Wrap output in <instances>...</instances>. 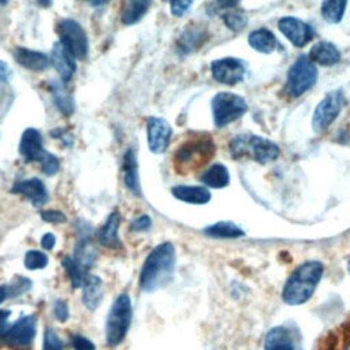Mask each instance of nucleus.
Segmentation results:
<instances>
[{"mask_svg":"<svg viewBox=\"0 0 350 350\" xmlns=\"http://www.w3.org/2000/svg\"><path fill=\"white\" fill-rule=\"evenodd\" d=\"M176 265L175 246L165 241L156 247L145 258L139 273V287L145 293H153L163 287L172 276Z\"/></svg>","mask_w":350,"mask_h":350,"instance_id":"nucleus-1","label":"nucleus"},{"mask_svg":"<svg viewBox=\"0 0 350 350\" xmlns=\"http://www.w3.org/2000/svg\"><path fill=\"white\" fill-rule=\"evenodd\" d=\"M324 273V265L317 260H308L299 264L286 280L282 290V299L287 305H302L314 294Z\"/></svg>","mask_w":350,"mask_h":350,"instance_id":"nucleus-2","label":"nucleus"},{"mask_svg":"<svg viewBox=\"0 0 350 350\" xmlns=\"http://www.w3.org/2000/svg\"><path fill=\"white\" fill-rule=\"evenodd\" d=\"M215 154V142L206 133H193L174 154V167L179 174H187L204 167Z\"/></svg>","mask_w":350,"mask_h":350,"instance_id":"nucleus-3","label":"nucleus"},{"mask_svg":"<svg viewBox=\"0 0 350 350\" xmlns=\"http://www.w3.org/2000/svg\"><path fill=\"white\" fill-rule=\"evenodd\" d=\"M230 150L235 159L249 156L260 164H268L276 160L280 153V149L275 142L249 134H242L231 139Z\"/></svg>","mask_w":350,"mask_h":350,"instance_id":"nucleus-4","label":"nucleus"},{"mask_svg":"<svg viewBox=\"0 0 350 350\" xmlns=\"http://www.w3.org/2000/svg\"><path fill=\"white\" fill-rule=\"evenodd\" d=\"M133 319V306L129 294L122 293L113 301L105 321V340L108 346L120 345L130 328Z\"/></svg>","mask_w":350,"mask_h":350,"instance_id":"nucleus-5","label":"nucleus"},{"mask_svg":"<svg viewBox=\"0 0 350 350\" xmlns=\"http://www.w3.org/2000/svg\"><path fill=\"white\" fill-rule=\"evenodd\" d=\"M317 79V70L309 56H299L287 74L286 92L291 97H298L309 90Z\"/></svg>","mask_w":350,"mask_h":350,"instance_id":"nucleus-6","label":"nucleus"},{"mask_svg":"<svg viewBox=\"0 0 350 350\" xmlns=\"http://www.w3.org/2000/svg\"><path fill=\"white\" fill-rule=\"evenodd\" d=\"M246 103L241 96L228 92L217 93L212 100L215 124L217 127L227 126L228 123L241 118L246 112Z\"/></svg>","mask_w":350,"mask_h":350,"instance_id":"nucleus-7","label":"nucleus"},{"mask_svg":"<svg viewBox=\"0 0 350 350\" xmlns=\"http://www.w3.org/2000/svg\"><path fill=\"white\" fill-rule=\"evenodd\" d=\"M57 34L60 37V42L72 53L75 59L82 60L88 56V37L78 22L74 19L59 21Z\"/></svg>","mask_w":350,"mask_h":350,"instance_id":"nucleus-8","label":"nucleus"},{"mask_svg":"<svg viewBox=\"0 0 350 350\" xmlns=\"http://www.w3.org/2000/svg\"><path fill=\"white\" fill-rule=\"evenodd\" d=\"M343 105V96L340 92H331L328 93L320 104L316 107V111L313 113L312 126L316 133L323 131L327 129L339 115Z\"/></svg>","mask_w":350,"mask_h":350,"instance_id":"nucleus-9","label":"nucleus"},{"mask_svg":"<svg viewBox=\"0 0 350 350\" xmlns=\"http://www.w3.org/2000/svg\"><path fill=\"white\" fill-rule=\"evenodd\" d=\"M212 77L224 85H235L243 79L245 66L235 57H224L212 62Z\"/></svg>","mask_w":350,"mask_h":350,"instance_id":"nucleus-10","label":"nucleus"},{"mask_svg":"<svg viewBox=\"0 0 350 350\" xmlns=\"http://www.w3.org/2000/svg\"><path fill=\"white\" fill-rule=\"evenodd\" d=\"M146 135L150 152L160 154L168 148L172 135V129L167 123V120L161 118H149L146 126Z\"/></svg>","mask_w":350,"mask_h":350,"instance_id":"nucleus-11","label":"nucleus"},{"mask_svg":"<svg viewBox=\"0 0 350 350\" xmlns=\"http://www.w3.org/2000/svg\"><path fill=\"white\" fill-rule=\"evenodd\" d=\"M36 327L37 319L33 314L22 316L10 327L4 339L12 346H27L36 336Z\"/></svg>","mask_w":350,"mask_h":350,"instance_id":"nucleus-12","label":"nucleus"},{"mask_svg":"<svg viewBox=\"0 0 350 350\" xmlns=\"http://www.w3.org/2000/svg\"><path fill=\"white\" fill-rule=\"evenodd\" d=\"M279 30L295 45V46H304L313 38V29L302 22L301 19L286 16L279 21Z\"/></svg>","mask_w":350,"mask_h":350,"instance_id":"nucleus-13","label":"nucleus"},{"mask_svg":"<svg viewBox=\"0 0 350 350\" xmlns=\"http://www.w3.org/2000/svg\"><path fill=\"white\" fill-rule=\"evenodd\" d=\"M11 191L16 193V194H22L23 197H26L36 208L42 206L48 201L46 187L42 183V180H40L38 178H31V179H27V180L16 182L12 186Z\"/></svg>","mask_w":350,"mask_h":350,"instance_id":"nucleus-14","label":"nucleus"},{"mask_svg":"<svg viewBox=\"0 0 350 350\" xmlns=\"http://www.w3.org/2000/svg\"><path fill=\"white\" fill-rule=\"evenodd\" d=\"M51 63L55 67V70L59 72L63 82L70 81L77 68L75 57L62 42H56L53 45L51 52Z\"/></svg>","mask_w":350,"mask_h":350,"instance_id":"nucleus-15","label":"nucleus"},{"mask_svg":"<svg viewBox=\"0 0 350 350\" xmlns=\"http://www.w3.org/2000/svg\"><path fill=\"white\" fill-rule=\"evenodd\" d=\"M119 226H120V215L118 211H113L97 231V241L108 247V249H120L122 241L119 237Z\"/></svg>","mask_w":350,"mask_h":350,"instance_id":"nucleus-16","label":"nucleus"},{"mask_svg":"<svg viewBox=\"0 0 350 350\" xmlns=\"http://www.w3.org/2000/svg\"><path fill=\"white\" fill-rule=\"evenodd\" d=\"M42 137L38 130L29 127L23 131L19 142V153L26 161H38L42 154Z\"/></svg>","mask_w":350,"mask_h":350,"instance_id":"nucleus-17","label":"nucleus"},{"mask_svg":"<svg viewBox=\"0 0 350 350\" xmlns=\"http://www.w3.org/2000/svg\"><path fill=\"white\" fill-rule=\"evenodd\" d=\"M104 284L103 280L93 273H89L82 286V301L89 310H96L103 299Z\"/></svg>","mask_w":350,"mask_h":350,"instance_id":"nucleus-18","label":"nucleus"},{"mask_svg":"<svg viewBox=\"0 0 350 350\" xmlns=\"http://www.w3.org/2000/svg\"><path fill=\"white\" fill-rule=\"evenodd\" d=\"M172 196L176 200L185 201L187 204H197L202 205L209 202L211 200V193L206 187L204 186H187V185H178L172 187L171 190Z\"/></svg>","mask_w":350,"mask_h":350,"instance_id":"nucleus-19","label":"nucleus"},{"mask_svg":"<svg viewBox=\"0 0 350 350\" xmlns=\"http://www.w3.org/2000/svg\"><path fill=\"white\" fill-rule=\"evenodd\" d=\"M14 56L22 67L31 71H42L49 66V57L46 55L27 48H16Z\"/></svg>","mask_w":350,"mask_h":350,"instance_id":"nucleus-20","label":"nucleus"},{"mask_svg":"<svg viewBox=\"0 0 350 350\" xmlns=\"http://www.w3.org/2000/svg\"><path fill=\"white\" fill-rule=\"evenodd\" d=\"M264 350H295L290 331L286 327L271 328L264 339Z\"/></svg>","mask_w":350,"mask_h":350,"instance_id":"nucleus-21","label":"nucleus"},{"mask_svg":"<svg viewBox=\"0 0 350 350\" xmlns=\"http://www.w3.org/2000/svg\"><path fill=\"white\" fill-rule=\"evenodd\" d=\"M309 57L313 63H317L321 66H332L339 62L340 52L334 44L328 41H320L312 46L309 52Z\"/></svg>","mask_w":350,"mask_h":350,"instance_id":"nucleus-22","label":"nucleus"},{"mask_svg":"<svg viewBox=\"0 0 350 350\" xmlns=\"http://www.w3.org/2000/svg\"><path fill=\"white\" fill-rule=\"evenodd\" d=\"M123 180L126 187L133 191L135 196H141V187L138 182L137 160L131 149H127L123 156Z\"/></svg>","mask_w":350,"mask_h":350,"instance_id":"nucleus-23","label":"nucleus"},{"mask_svg":"<svg viewBox=\"0 0 350 350\" xmlns=\"http://www.w3.org/2000/svg\"><path fill=\"white\" fill-rule=\"evenodd\" d=\"M201 182L205 186L213 187V189H221L226 187L230 182V174L226 165L221 163H215L212 164L202 175H201Z\"/></svg>","mask_w":350,"mask_h":350,"instance_id":"nucleus-24","label":"nucleus"},{"mask_svg":"<svg viewBox=\"0 0 350 350\" xmlns=\"http://www.w3.org/2000/svg\"><path fill=\"white\" fill-rule=\"evenodd\" d=\"M204 234L216 239H235L245 235V231L231 221H217L204 228Z\"/></svg>","mask_w":350,"mask_h":350,"instance_id":"nucleus-25","label":"nucleus"},{"mask_svg":"<svg viewBox=\"0 0 350 350\" xmlns=\"http://www.w3.org/2000/svg\"><path fill=\"white\" fill-rule=\"evenodd\" d=\"M152 0H126L122 10V22L124 25L137 23L149 10Z\"/></svg>","mask_w":350,"mask_h":350,"instance_id":"nucleus-26","label":"nucleus"},{"mask_svg":"<svg viewBox=\"0 0 350 350\" xmlns=\"http://www.w3.org/2000/svg\"><path fill=\"white\" fill-rule=\"evenodd\" d=\"M62 265L64 267L66 272L68 273L72 287H74V288L82 287L85 279H86L88 275H89V272H88L89 268L85 267L81 261H78L74 256H72V257H71V256H66V257L62 260Z\"/></svg>","mask_w":350,"mask_h":350,"instance_id":"nucleus-27","label":"nucleus"},{"mask_svg":"<svg viewBox=\"0 0 350 350\" xmlns=\"http://www.w3.org/2000/svg\"><path fill=\"white\" fill-rule=\"evenodd\" d=\"M249 44L261 53H269L276 46V38L268 29H258L249 34Z\"/></svg>","mask_w":350,"mask_h":350,"instance_id":"nucleus-28","label":"nucleus"},{"mask_svg":"<svg viewBox=\"0 0 350 350\" xmlns=\"http://www.w3.org/2000/svg\"><path fill=\"white\" fill-rule=\"evenodd\" d=\"M347 0H325L321 7L323 18L329 23H338L346 10Z\"/></svg>","mask_w":350,"mask_h":350,"instance_id":"nucleus-29","label":"nucleus"},{"mask_svg":"<svg viewBox=\"0 0 350 350\" xmlns=\"http://www.w3.org/2000/svg\"><path fill=\"white\" fill-rule=\"evenodd\" d=\"M205 31L200 27H190V30L185 31L179 38V48L183 52L194 51L197 46H200L204 42Z\"/></svg>","mask_w":350,"mask_h":350,"instance_id":"nucleus-30","label":"nucleus"},{"mask_svg":"<svg viewBox=\"0 0 350 350\" xmlns=\"http://www.w3.org/2000/svg\"><path fill=\"white\" fill-rule=\"evenodd\" d=\"M48 265V256L41 250H27L25 254V267L30 271L42 269Z\"/></svg>","mask_w":350,"mask_h":350,"instance_id":"nucleus-31","label":"nucleus"},{"mask_svg":"<svg viewBox=\"0 0 350 350\" xmlns=\"http://www.w3.org/2000/svg\"><path fill=\"white\" fill-rule=\"evenodd\" d=\"M53 98L57 105V108L64 113V115H71L74 112V103L70 94L62 89V86H55L53 89Z\"/></svg>","mask_w":350,"mask_h":350,"instance_id":"nucleus-32","label":"nucleus"},{"mask_svg":"<svg viewBox=\"0 0 350 350\" xmlns=\"http://www.w3.org/2000/svg\"><path fill=\"white\" fill-rule=\"evenodd\" d=\"M38 163L41 165V171L45 174V175H53L59 171V167H60V163H59V159L52 154L51 152H46L44 150L42 154L40 156L38 159Z\"/></svg>","mask_w":350,"mask_h":350,"instance_id":"nucleus-33","label":"nucleus"},{"mask_svg":"<svg viewBox=\"0 0 350 350\" xmlns=\"http://www.w3.org/2000/svg\"><path fill=\"white\" fill-rule=\"evenodd\" d=\"M31 288V280L25 278V276H15L14 280L7 284V290H8V297H19L21 294H25L26 291H29Z\"/></svg>","mask_w":350,"mask_h":350,"instance_id":"nucleus-34","label":"nucleus"},{"mask_svg":"<svg viewBox=\"0 0 350 350\" xmlns=\"http://www.w3.org/2000/svg\"><path fill=\"white\" fill-rule=\"evenodd\" d=\"M223 21L226 23V26L234 31L242 30L246 26V16L241 12V11H230L223 16Z\"/></svg>","mask_w":350,"mask_h":350,"instance_id":"nucleus-35","label":"nucleus"},{"mask_svg":"<svg viewBox=\"0 0 350 350\" xmlns=\"http://www.w3.org/2000/svg\"><path fill=\"white\" fill-rule=\"evenodd\" d=\"M44 350H64L56 331L51 327H46L44 332Z\"/></svg>","mask_w":350,"mask_h":350,"instance_id":"nucleus-36","label":"nucleus"},{"mask_svg":"<svg viewBox=\"0 0 350 350\" xmlns=\"http://www.w3.org/2000/svg\"><path fill=\"white\" fill-rule=\"evenodd\" d=\"M152 227V219L149 215H141L135 219H133L130 228L135 232H142V231H148Z\"/></svg>","mask_w":350,"mask_h":350,"instance_id":"nucleus-37","label":"nucleus"},{"mask_svg":"<svg viewBox=\"0 0 350 350\" xmlns=\"http://www.w3.org/2000/svg\"><path fill=\"white\" fill-rule=\"evenodd\" d=\"M70 340H71V346L74 350H94L96 349L93 342H90L88 338L78 335V334L71 335Z\"/></svg>","mask_w":350,"mask_h":350,"instance_id":"nucleus-38","label":"nucleus"},{"mask_svg":"<svg viewBox=\"0 0 350 350\" xmlns=\"http://www.w3.org/2000/svg\"><path fill=\"white\" fill-rule=\"evenodd\" d=\"M41 219L44 221H48V223H64L67 220L66 215L60 211H56V209H45V211H41Z\"/></svg>","mask_w":350,"mask_h":350,"instance_id":"nucleus-39","label":"nucleus"},{"mask_svg":"<svg viewBox=\"0 0 350 350\" xmlns=\"http://www.w3.org/2000/svg\"><path fill=\"white\" fill-rule=\"evenodd\" d=\"M53 314L55 317L59 320V321H66L70 316V312H68V306L66 304V301L63 299H57L53 305Z\"/></svg>","mask_w":350,"mask_h":350,"instance_id":"nucleus-40","label":"nucleus"},{"mask_svg":"<svg viewBox=\"0 0 350 350\" xmlns=\"http://www.w3.org/2000/svg\"><path fill=\"white\" fill-rule=\"evenodd\" d=\"M193 0H171V12L175 16H182L189 7L191 5Z\"/></svg>","mask_w":350,"mask_h":350,"instance_id":"nucleus-41","label":"nucleus"},{"mask_svg":"<svg viewBox=\"0 0 350 350\" xmlns=\"http://www.w3.org/2000/svg\"><path fill=\"white\" fill-rule=\"evenodd\" d=\"M10 314L11 312L10 310H5V309H0V339L1 338H5L8 329H10Z\"/></svg>","mask_w":350,"mask_h":350,"instance_id":"nucleus-42","label":"nucleus"},{"mask_svg":"<svg viewBox=\"0 0 350 350\" xmlns=\"http://www.w3.org/2000/svg\"><path fill=\"white\" fill-rule=\"evenodd\" d=\"M56 243V238L52 232H45L42 237H41V246L45 249V250H52L53 246Z\"/></svg>","mask_w":350,"mask_h":350,"instance_id":"nucleus-43","label":"nucleus"},{"mask_svg":"<svg viewBox=\"0 0 350 350\" xmlns=\"http://www.w3.org/2000/svg\"><path fill=\"white\" fill-rule=\"evenodd\" d=\"M10 77H11L10 66L0 60V81H7Z\"/></svg>","mask_w":350,"mask_h":350,"instance_id":"nucleus-44","label":"nucleus"},{"mask_svg":"<svg viewBox=\"0 0 350 350\" xmlns=\"http://www.w3.org/2000/svg\"><path fill=\"white\" fill-rule=\"evenodd\" d=\"M238 1L239 0H217V4L221 8H232L238 4Z\"/></svg>","mask_w":350,"mask_h":350,"instance_id":"nucleus-45","label":"nucleus"},{"mask_svg":"<svg viewBox=\"0 0 350 350\" xmlns=\"http://www.w3.org/2000/svg\"><path fill=\"white\" fill-rule=\"evenodd\" d=\"M7 298H10L7 284H0V304H3Z\"/></svg>","mask_w":350,"mask_h":350,"instance_id":"nucleus-46","label":"nucleus"},{"mask_svg":"<svg viewBox=\"0 0 350 350\" xmlns=\"http://www.w3.org/2000/svg\"><path fill=\"white\" fill-rule=\"evenodd\" d=\"M37 1V4H40L41 7H49L51 4H52V0H36Z\"/></svg>","mask_w":350,"mask_h":350,"instance_id":"nucleus-47","label":"nucleus"},{"mask_svg":"<svg viewBox=\"0 0 350 350\" xmlns=\"http://www.w3.org/2000/svg\"><path fill=\"white\" fill-rule=\"evenodd\" d=\"M346 268H347V272H349V275H350V257H349V260H347V265H346Z\"/></svg>","mask_w":350,"mask_h":350,"instance_id":"nucleus-48","label":"nucleus"},{"mask_svg":"<svg viewBox=\"0 0 350 350\" xmlns=\"http://www.w3.org/2000/svg\"><path fill=\"white\" fill-rule=\"evenodd\" d=\"M7 1H8V0H0V3H1V4H5Z\"/></svg>","mask_w":350,"mask_h":350,"instance_id":"nucleus-49","label":"nucleus"},{"mask_svg":"<svg viewBox=\"0 0 350 350\" xmlns=\"http://www.w3.org/2000/svg\"><path fill=\"white\" fill-rule=\"evenodd\" d=\"M345 350H350V343H349V346H347Z\"/></svg>","mask_w":350,"mask_h":350,"instance_id":"nucleus-50","label":"nucleus"},{"mask_svg":"<svg viewBox=\"0 0 350 350\" xmlns=\"http://www.w3.org/2000/svg\"><path fill=\"white\" fill-rule=\"evenodd\" d=\"M89 1H94V0H89Z\"/></svg>","mask_w":350,"mask_h":350,"instance_id":"nucleus-51","label":"nucleus"},{"mask_svg":"<svg viewBox=\"0 0 350 350\" xmlns=\"http://www.w3.org/2000/svg\"><path fill=\"white\" fill-rule=\"evenodd\" d=\"M18 350H22V349H18Z\"/></svg>","mask_w":350,"mask_h":350,"instance_id":"nucleus-52","label":"nucleus"},{"mask_svg":"<svg viewBox=\"0 0 350 350\" xmlns=\"http://www.w3.org/2000/svg\"><path fill=\"white\" fill-rule=\"evenodd\" d=\"M167 1H170V0H167Z\"/></svg>","mask_w":350,"mask_h":350,"instance_id":"nucleus-53","label":"nucleus"}]
</instances>
